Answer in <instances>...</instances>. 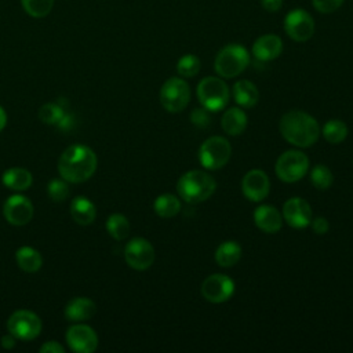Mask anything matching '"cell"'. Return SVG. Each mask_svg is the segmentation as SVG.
<instances>
[{
    "label": "cell",
    "instance_id": "6da1fadb",
    "mask_svg": "<svg viewBox=\"0 0 353 353\" xmlns=\"http://www.w3.org/2000/svg\"><path fill=\"white\" fill-rule=\"evenodd\" d=\"M97 154L92 149L76 143L62 152L58 160V171L65 181L80 183L92 176L97 170Z\"/></svg>",
    "mask_w": 353,
    "mask_h": 353
},
{
    "label": "cell",
    "instance_id": "7a4b0ae2",
    "mask_svg": "<svg viewBox=\"0 0 353 353\" xmlns=\"http://www.w3.org/2000/svg\"><path fill=\"white\" fill-rule=\"evenodd\" d=\"M280 134L291 145L309 148L317 142L320 125L317 120L303 110H290L280 119Z\"/></svg>",
    "mask_w": 353,
    "mask_h": 353
},
{
    "label": "cell",
    "instance_id": "3957f363",
    "mask_svg": "<svg viewBox=\"0 0 353 353\" xmlns=\"http://www.w3.org/2000/svg\"><path fill=\"white\" fill-rule=\"evenodd\" d=\"M216 189L215 179L205 171L190 170L179 176L176 190L182 200L197 204L210 199Z\"/></svg>",
    "mask_w": 353,
    "mask_h": 353
},
{
    "label": "cell",
    "instance_id": "277c9868",
    "mask_svg": "<svg viewBox=\"0 0 353 353\" xmlns=\"http://www.w3.org/2000/svg\"><path fill=\"white\" fill-rule=\"evenodd\" d=\"M250 63L247 48L237 43H230L222 47L214 61V69L222 79H233L243 73Z\"/></svg>",
    "mask_w": 353,
    "mask_h": 353
},
{
    "label": "cell",
    "instance_id": "5b68a950",
    "mask_svg": "<svg viewBox=\"0 0 353 353\" xmlns=\"http://www.w3.org/2000/svg\"><path fill=\"white\" fill-rule=\"evenodd\" d=\"M197 98L205 109L210 112L222 110L229 102V87L222 77L207 76L201 79L196 88Z\"/></svg>",
    "mask_w": 353,
    "mask_h": 353
},
{
    "label": "cell",
    "instance_id": "8992f818",
    "mask_svg": "<svg viewBox=\"0 0 353 353\" xmlns=\"http://www.w3.org/2000/svg\"><path fill=\"white\" fill-rule=\"evenodd\" d=\"M309 170V159L301 150H287L279 156L274 171L279 179L287 183L302 179Z\"/></svg>",
    "mask_w": 353,
    "mask_h": 353
},
{
    "label": "cell",
    "instance_id": "52a82bcc",
    "mask_svg": "<svg viewBox=\"0 0 353 353\" xmlns=\"http://www.w3.org/2000/svg\"><path fill=\"white\" fill-rule=\"evenodd\" d=\"M232 146L223 137H210L199 149L200 164L207 170H219L229 161Z\"/></svg>",
    "mask_w": 353,
    "mask_h": 353
},
{
    "label": "cell",
    "instance_id": "ba28073f",
    "mask_svg": "<svg viewBox=\"0 0 353 353\" xmlns=\"http://www.w3.org/2000/svg\"><path fill=\"white\" fill-rule=\"evenodd\" d=\"M190 101V87L181 77H171L160 88V103L170 113L183 110Z\"/></svg>",
    "mask_w": 353,
    "mask_h": 353
},
{
    "label": "cell",
    "instance_id": "9c48e42d",
    "mask_svg": "<svg viewBox=\"0 0 353 353\" xmlns=\"http://www.w3.org/2000/svg\"><path fill=\"white\" fill-rule=\"evenodd\" d=\"M7 330L17 339L32 341L40 335L41 320L36 313L30 310H15L7 321Z\"/></svg>",
    "mask_w": 353,
    "mask_h": 353
},
{
    "label": "cell",
    "instance_id": "30bf717a",
    "mask_svg": "<svg viewBox=\"0 0 353 353\" xmlns=\"http://www.w3.org/2000/svg\"><path fill=\"white\" fill-rule=\"evenodd\" d=\"M316 23L313 17L303 8H294L284 18V30L290 39L303 43L314 34Z\"/></svg>",
    "mask_w": 353,
    "mask_h": 353
},
{
    "label": "cell",
    "instance_id": "8fae6325",
    "mask_svg": "<svg viewBox=\"0 0 353 353\" xmlns=\"http://www.w3.org/2000/svg\"><path fill=\"white\" fill-rule=\"evenodd\" d=\"M201 296L211 303H222L230 299L234 292L233 280L222 273L210 274L203 283L200 288Z\"/></svg>",
    "mask_w": 353,
    "mask_h": 353
},
{
    "label": "cell",
    "instance_id": "7c38bea8",
    "mask_svg": "<svg viewBox=\"0 0 353 353\" xmlns=\"http://www.w3.org/2000/svg\"><path fill=\"white\" fill-rule=\"evenodd\" d=\"M124 258L130 268L135 270H146L154 261V248L143 237H135L125 244Z\"/></svg>",
    "mask_w": 353,
    "mask_h": 353
},
{
    "label": "cell",
    "instance_id": "4fadbf2b",
    "mask_svg": "<svg viewBox=\"0 0 353 353\" xmlns=\"http://www.w3.org/2000/svg\"><path fill=\"white\" fill-rule=\"evenodd\" d=\"M3 214L8 223L22 226L29 223L33 218V204L28 197L22 194H14L4 201Z\"/></svg>",
    "mask_w": 353,
    "mask_h": 353
},
{
    "label": "cell",
    "instance_id": "5bb4252c",
    "mask_svg": "<svg viewBox=\"0 0 353 353\" xmlns=\"http://www.w3.org/2000/svg\"><path fill=\"white\" fill-rule=\"evenodd\" d=\"M241 190L245 199L251 201H262L270 192V181L265 171L254 168L250 170L241 181Z\"/></svg>",
    "mask_w": 353,
    "mask_h": 353
},
{
    "label": "cell",
    "instance_id": "9a60e30c",
    "mask_svg": "<svg viewBox=\"0 0 353 353\" xmlns=\"http://www.w3.org/2000/svg\"><path fill=\"white\" fill-rule=\"evenodd\" d=\"M283 219L295 229H302L310 225L312 221V208L310 204L302 197H291L288 199L281 211Z\"/></svg>",
    "mask_w": 353,
    "mask_h": 353
},
{
    "label": "cell",
    "instance_id": "2e32d148",
    "mask_svg": "<svg viewBox=\"0 0 353 353\" xmlns=\"http://www.w3.org/2000/svg\"><path fill=\"white\" fill-rule=\"evenodd\" d=\"M65 336L69 347L77 353H91L98 346V336L95 331L85 324L69 327Z\"/></svg>",
    "mask_w": 353,
    "mask_h": 353
},
{
    "label": "cell",
    "instance_id": "e0dca14e",
    "mask_svg": "<svg viewBox=\"0 0 353 353\" xmlns=\"http://www.w3.org/2000/svg\"><path fill=\"white\" fill-rule=\"evenodd\" d=\"M283 51V41L277 34L268 33L259 36L252 44V55L262 62L276 59Z\"/></svg>",
    "mask_w": 353,
    "mask_h": 353
},
{
    "label": "cell",
    "instance_id": "ac0fdd59",
    "mask_svg": "<svg viewBox=\"0 0 353 353\" xmlns=\"http://www.w3.org/2000/svg\"><path fill=\"white\" fill-rule=\"evenodd\" d=\"M281 212L270 204H262L254 211V222L258 229L265 233H276L281 229L283 225Z\"/></svg>",
    "mask_w": 353,
    "mask_h": 353
},
{
    "label": "cell",
    "instance_id": "d6986e66",
    "mask_svg": "<svg viewBox=\"0 0 353 353\" xmlns=\"http://www.w3.org/2000/svg\"><path fill=\"white\" fill-rule=\"evenodd\" d=\"M97 312L95 303L85 296L70 299L65 306V317L69 321H84L91 319Z\"/></svg>",
    "mask_w": 353,
    "mask_h": 353
},
{
    "label": "cell",
    "instance_id": "ffe728a7",
    "mask_svg": "<svg viewBox=\"0 0 353 353\" xmlns=\"http://www.w3.org/2000/svg\"><path fill=\"white\" fill-rule=\"evenodd\" d=\"M234 102L241 108H252L259 101V91L256 85L250 80H239L232 88Z\"/></svg>",
    "mask_w": 353,
    "mask_h": 353
},
{
    "label": "cell",
    "instance_id": "44dd1931",
    "mask_svg": "<svg viewBox=\"0 0 353 353\" xmlns=\"http://www.w3.org/2000/svg\"><path fill=\"white\" fill-rule=\"evenodd\" d=\"M247 123V114L240 108H229L228 110H225L221 119L222 130L228 135H240L245 130Z\"/></svg>",
    "mask_w": 353,
    "mask_h": 353
},
{
    "label": "cell",
    "instance_id": "7402d4cb",
    "mask_svg": "<svg viewBox=\"0 0 353 353\" xmlns=\"http://www.w3.org/2000/svg\"><path fill=\"white\" fill-rule=\"evenodd\" d=\"M70 214L77 223L90 225L94 222L97 216V210L91 200H88L84 196H79L73 199L70 204Z\"/></svg>",
    "mask_w": 353,
    "mask_h": 353
},
{
    "label": "cell",
    "instance_id": "603a6c76",
    "mask_svg": "<svg viewBox=\"0 0 353 353\" xmlns=\"http://www.w3.org/2000/svg\"><path fill=\"white\" fill-rule=\"evenodd\" d=\"M1 181H3V185L7 186L8 189L19 192V190L29 189L33 182V178L28 170L21 167H12L4 171Z\"/></svg>",
    "mask_w": 353,
    "mask_h": 353
},
{
    "label": "cell",
    "instance_id": "cb8c5ba5",
    "mask_svg": "<svg viewBox=\"0 0 353 353\" xmlns=\"http://www.w3.org/2000/svg\"><path fill=\"white\" fill-rule=\"evenodd\" d=\"M241 258V247L234 240L222 241L215 251V261L221 268H232Z\"/></svg>",
    "mask_w": 353,
    "mask_h": 353
},
{
    "label": "cell",
    "instance_id": "d4e9b609",
    "mask_svg": "<svg viewBox=\"0 0 353 353\" xmlns=\"http://www.w3.org/2000/svg\"><path fill=\"white\" fill-rule=\"evenodd\" d=\"M15 258H17L18 266L26 273L37 272L43 263V258H41L40 252L29 245L18 248Z\"/></svg>",
    "mask_w": 353,
    "mask_h": 353
},
{
    "label": "cell",
    "instance_id": "484cf974",
    "mask_svg": "<svg viewBox=\"0 0 353 353\" xmlns=\"http://www.w3.org/2000/svg\"><path fill=\"white\" fill-rule=\"evenodd\" d=\"M154 212L161 218H172L181 211V201L176 196L164 193L160 194L153 204Z\"/></svg>",
    "mask_w": 353,
    "mask_h": 353
},
{
    "label": "cell",
    "instance_id": "4316f807",
    "mask_svg": "<svg viewBox=\"0 0 353 353\" xmlns=\"http://www.w3.org/2000/svg\"><path fill=\"white\" fill-rule=\"evenodd\" d=\"M320 132L323 134V137L327 142L336 145V143H341L345 141L349 130H347V125L342 120L331 119L323 125Z\"/></svg>",
    "mask_w": 353,
    "mask_h": 353
},
{
    "label": "cell",
    "instance_id": "83f0119b",
    "mask_svg": "<svg viewBox=\"0 0 353 353\" xmlns=\"http://www.w3.org/2000/svg\"><path fill=\"white\" fill-rule=\"evenodd\" d=\"M108 233L116 240H124L130 233V222L123 214H112L106 221Z\"/></svg>",
    "mask_w": 353,
    "mask_h": 353
},
{
    "label": "cell",
    "instance_id": "f1b7e54d",
    "mask_svg": "<svg viewBox=\"0 0 353 353\" xmlns=\"http://www.w3.org/2000/svg\"><path fill=\"white\" fill-rule=\"evenodd\" d=\"M310 182L319 190H327L334 182V175L331 170L324 164H316L310 170Z\"/></svg>",
    "mask_w": 353,
    "mask_h": 353
},
{
    "label": "cell",
    "instance_id": "f546056e",
    "mask_svg": "<svg viewBox=\"0 0 353 353\" xmlns=\"http://www.w3.org/2000/svg\"><path fill=\"white\" fill-rule=\"evenodd\" d=\"M21 4L29 17L44 18L51 12L54 0H21Z\"/></svg>",
    "mask_w": 353,
    "mask_h": 353
},
{
    "label": "cell",
    "instance_id": "4dcf8cb0",
    "mask_svg": "<svg viewBox=\"0 0 353 353\" xmlns=\"http://www.w3.org/2000/svg\"><path fill=\"white\" fill-rule=\"evenodd\" d=\"M201 68L200 59L194 54H185L176 62V72L182 77H194Z\"/></svg>",
    "mask_w": 353,
    "mask_h": 353
},
{
    "label": "cell",
    "instance_id": "1f68e13d",
    "mask_svg": "<svg viewBox=\"0 0 353 353\" xmlns=\"http://www.w3.org/2000/svg\"><path fill=\"white\" fill-rule=\"evenodd\" d=\"M65 114L59 103H46L39 109V119L46 124H58Z\"/></svg>",
    "mask_w": 353,
    "mask_h": 353
},
{
    "label": "cell",
    "instance_id": "d6a6232c",
    "mask_svg": "<svg viewBox=\"0 0 353 353\" xmlns=\"http://www.w3.org/2000/svg\"><path fill=\"white\" fill-rule=\"evenodd\" d=\"M47 192L52 201H63L69 196V186L61 179H52L47 186Z\"/></svg>",
    "mask_w": 353,
    "mask_h": 353
},
{
    "label": "cell",
    "instance_id": "836d02e7",
    "mask_svg": "<svg viewBox=\"0 0 353 353\" xmlns=\"http://www.w3.org/2000/svg\"><path fill=\"white\" fill-rule=\"evenodd\" d=\"M190 121L197 128H207L211 124V114L210 110L203 108H197L190 113Z\"/></svg>",
    "mask_w": 353,
    "mask_h": 353
},
{
    "label": "cell",
    "instance_id": "e575fe53",
    "mask_svg": "<svg viewBox=\"0 0 353 353\" xmlns=\"http://www.w3.org/2000/svg\"><path fill=\"white\" fill-rule=\"evenodd\" d=\"M345 0H312L313 7L321 14H331L336 11Z\"/></svg>",
    "mask_w": 353,
    "mask_h": 353
},
{
    "label": "cell",
    "instance_id": "d590c367",
    "mask_svg": "<svg viewBox=\"0 0 353 353\" xmlns=\"http://www.w3.org/2000/svg\"><path fill=\"white\" fill-rule=\"evenodd\" d=\"M310 225H312L313 232L317 233V234H325L330 230V223H328V221L324 216L312 218Z\"/></svg>",
    "mask_w": 353,
    "mask_h": 353
},
{
    "label": "cell",
    "instance_id": "8d00e7d4",
    "mask_svg": "<svg viewBox=\"0 0 353 353\" xmlns=\"http://www.w3.org/2000/svg\"><path fill=\"white\" fill-rule=\"evenodd\" d=\"M41 353H63V347L54 341H48L44 345H41L40 347Z\"/></svg>",
    "mask_w": 353,
    "mask_h": 353
},
{
    "label": "cell",
    "instance_id": "74e56055",
    "mask_svg": "<svg viewBox=\"0 0 353 353\" xmlns=\"http://www.w3.org/2000/svg\"><path fill=\"white\" fill-rule=\"evenodd\" d=\"M261 6L269 12H276L281 8L283 0H261Z\"/></svg>",
    "mask_w": 353,
    "mask_h": 353
},
{
    "label": "cell",
    "instance_id": "f35d334b",
    "mask_svg": "<svg viewBox=\"0 0 353 353\" xmlns=\"http://www.w3.org/2000/svg\"><path fill=\"white\" fill-rule=\"evenodd\" d=\"M15 342H17V338H15L11 332L3 335V336H1V341H0V343H1V346H3L4 349H12V347L15 346Z\"/></svg>",
    "mask_w": 353,
    "mask_h": 353
},
{
    "label": "cell",
    "instance_id": "ab89813d",
    "mask_svg": "<svg viewBox=\"0 0 353 353\" xmlns=\"http://www.w3.org/2000/svg\"><path fill=\"white\" fill-rule=\"evenodd\" d=\"M6 123H7V114H6L4 109L0 106V131L6 127Z\"/></svg>",
    "mask_w": 353,
    "mask_h": 353
}]
</instances>
